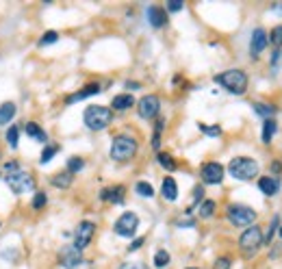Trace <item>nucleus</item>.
I'll return each instance as SVG.
<instances>
[{
    "instance_id": "1",
    "label": "nucleus",
    "mask_w": 282,
    "mask_h": 269,
    "mask_svg": "<svg viewBox=\"0 0 282 269\" xmlns=\"http://www.w3.org/2000/svg\"><path fill=\"white\" fill-rule=\"evenodd\" d=\"M213 80L232 96H243L245 91H248V85H250L248 74H245L243 70H239V68H230V70H224L220 74H215Z\"/></svg>"
},
{
    "instance_id": "2",
    "label": "nucleus",
    "mask_w": 282,
    "mask_h": 269,
    "mask_svg": "<svg viewBox=\"0 0 282 269\" xmlns=\"http://www.w3.org/2000/svg\"><path fill=\"white\" fill-rule=\"evenodd\" d=\"M83 122L89 131L100 133L113 124V111L111 107H102V105H89L83 113Z\"/></svg>"
},
{
    "instance_id": "3",
    "label": "nucleus",
    "mask_w": 282,
    "mask_h": 269,
    "mask_svg": "<svg viewBox=\"0 0 282 269\" xmlns=\"http://www.w3.org/2000/svg\"><path fill=\"white\" fill-rule=\"evenodd\" d=\"M139 150V141L131 135H115L111 141V150H109V156L115 163H126L135 159V154Z\"/></svg>"
},
{
    "instance_id": "4",
    "label": "nucleus",
    "mask_w": 282,
    "mask_h": 269,
    "mask_svg": "<svg viewBox=\"0 0 282 269\" xmlns=\"http://www.w3.org/2000/svg\"><path fill=\"white\" fill-rule=\"evenodd\" d=\"M226 172H228L234 180L248 182V180H254L261 174V165H258V161L250 159V156H232Z\"/></svg>"
},
{
    "instance_id": "5",
    "label": "nucleus",
    "mask_w": 282,
    "mask_h": 269,
    "mask_svg": "<svg viewBox=\"0 0 282 269\" xmlns=\"http://www.w3.org/2000/svg\"><path fill=\"white\" fill-rule=\"evenodd\" d=\"M5 182L15 196H24L26 191H35V184H37L35 182V176L29 170H22V168L17 172L5 174Z\"/></svg>"
},
{
    "instance_id": "6",
    "label": "nucleus",
    "mask_w": 282,
    "mask_h": 269,
    "mask_svg": "<svg viewBox=\"0 0 282 269\" xmlns=\"http://www.w3.org/2000/svg\"><path fill=\"white\" fill-rule=\"evenodd\" d=\"M226 215H228V221L236 228H248V226H254L256 221L258 213L254 211L248 204H228L226 209Z\"/></svg>"
},
{
    "instance_id": "7",
    "label": "nucleus",
    "mask_w": 282,
    "mask_h": 269,
    "mask_svg": "<svg viewBox=\"0 0 282 269\" xmlns=\"http://www.w3.org/2000/svg\"><path fill=\"white\" fill-rule=\"evenodd\" d=\"M137 228H139V215H137V213H133V211H126V213H122V215L115 219L113 233L117 237L131 239V237L137 235Z\"/></svg>"
},
{
    "instance_id": "8",
    "label": "nucleus",
    "mask_w": 282,
    "mask_h": 269,
    "mask_svg": "<svg viewBox=\"0 0 282 269\" xmlns=\"http://www.w3.org/2000/svg\"><path fill=\"white\" fill-rule=\"evenodd\" d=\"M94 235H96V224H94V221H89V219L80 221V224L76 226V230H74V243H72V245L83 252V250H87L89 245H92Z\"/></svg>"
},
{
    "instance_id": "9",
    "label": "nucleus",
    "mask_w": 282,
    "mask_h": 269,
    "mask_svg": "<svg viewBox=\"0 0 282 269\" xmlns=\"http://www.w3.org/2000/svg\"><path fill=\"white\" fill-rule=\"evenodd\" d=\"M263 245V230L261 226H248L239 237V247L243 252H256Z\"/></svg>"
},
{
    "instance_id": "10",
    "label": "nucleus",
    "mask_w": 282,
    "mask_h": 269,
    "mask_svg": "<svg viewBox=\"0 0 282 269\" xmlns=\"http://www.w3.org/2000/svg\"><path fill=\"white\" fill-rule=\"evenodd\" d=\"M224 176H226L224 165L217 161H206V163H202V168H200V178H202L204 184H222Z\"/></svg>"
},
{
    "instance_id": "11",
    "label": "nucleus",
    "mask_w": 282,
    "mask_h": 269,
    "mask_svg": "<svg viewBox=\"0 0 282 269\" xmlns=\"http://www.w3.org/2000/svg\"><path fill=\"white\" fill-rule=\"evenodd\" d=\"M161 111V98L157 94H148L137 100V113L141 119H154Z\"/></svg>"
},
{
    "instance_id": "12",
    "label": "nucleus",
    "mask_w": 282,
    "mask_h": 269,
    "mask_svg": "<svg viewBox=\"0 0 282 269\" xmlns=\"http://www.w3.org/2000/svg\"><path fill=\"white\" fill-rule=\"evenodd\" d=\"M269 46V37H267V31L261 29V26H256V29L252 31L250 35V59L256 61L263 52H265V48Z\"/></svg>"
},
{
    "instance_id": "13",
    "label": "nucleus",
    "mask_w": 282,
    "mask_h": 269,
    "mask_svg": "<svg viewBox=\"0 0 282 269\" xmlns=\"http://www.w3.org/2000/svg\"><path fill=\"white\" fill-rule=\"evenodd\" d=\"M59 265L63 269H76L83 265V252L80 250H76L74 245H66V247H61L59 250Z\"/></svg>"
},
{
    "instance_id": "14",
    "label": "nucleus",
    "mask_w": 282,
    "mask_h": 269,
    "mask_svg": "<svg viewBox=\"0 0 282 269\" xmlns=\"http://www.w3.org/2000/svg\"><path fill=\"white\" fill-rule=\"evenodd\" d=\"M145 17H148V24L152 26V29H165L167 22H169L167 11L159 5H150L148 9H145Z\"/></svg>"
},
{
    "instance_id": "15",
    "label": "nucleus",
    "mask_w": 282,
    "mask_h": 269,
    "mask_svg": "<svg viewBox=\"0 0 282 269\" xmlns=\"http://www.w3.org/2000/svg\"><path fill=\"white\" fill-rule=\"evenodd\" d=\"M102 89H104V87L98 85V82H89V85H85L83 89H78V91H74L72 96H68V98H66V105L72 107L74 102H80V100H87V98H92V96H98Z\"/></svg>"
},
{
    "instance_id": "16",
    "label": "nucleus",
    "mask_w": 282,
    "mask_h": 269,
    "mask_svg": "<svg viewBox=\"0 0 282 269\" xmlns=\"http://www.w3.org/2000/svg\"><path fill=\"white\" fill-rule=\"evenodd\" d=\"M124 198H126L124 184H113V187H106L100 191V200L109 202V204H124Z\"/></svg>"
},
{
    "instance_id": "17",
    "label": "nucleus",
    "mask_w": 282,
    "mask_h": 269,
    "mask_svg": "<svg viewBox=\"0 0 282 269\" xmlns=\"http://www.w3.org/2000/svg\"><path fill=\"white\" fill-rule=\"evenodd\" d=\"M161 196H163V200H167V202H176L178 200V182L171 178V176H165V178H163Z\"/></svg>"
},
{
    "instance_id": "18",
    "label": "nucleus",
    "mask_w": 282,
    "mask_h": 269,
    "mask_svg": "<svg viewBox=\"0 0 282 269\" xmlns=\"http://www.w3.org/2000/svg\"><path fill=\"white\" fill-rule=\"evenodd\" d=\"M258 189L263 191V196H276V193L280 191V182L274 178V176H261L258 178Z\"/></svg>"
},
{
    "instance_id": "19",
    "label": "nucleus",
    "mask_w": 282,
    "mask_h": 269,
    "mask_svg": "<svg viewBox=\"0 0 282 269\" xmlns=\"http://www.w3.org/2000/svg\"><path fill=\"white\" fill-rule=\"evenodd\" d=\"M24 133L29 135L33 141H37V143H44L46 146L48 143V135H46V131L39 126V124H35V122H26L24 124Z\"/></svg>"
},
{
    "instance_id": "20",
    "label": "nucleus",
    "mask_w": 282,
    "mask_h": 269,
    "mask_svg": "<svg viewBox=\"0 0 282 269\" xmlns=\"http://www.w3.org/2000/svg\"><path fill=\"white\" fill-rule=\"evenodd\" d=\"M72 182H74V174H70L68 170L57 172V174L50 176V184H52V187H57V189H70Z\"/></svg>"
},
{
    "instance_id": "21",
    "label": "nucleus",
    "mask_w": 282,
    "mask_h": 269,
    "mask_svg": "<svg viewBox=\"0 0 282 269\" xmlns=\"http://www.w3.org/2000/svg\"><path fill=\"white\" fill-rule=\"evenodd\" d=\"M278 133V122H276V117H269L263 122V133H261V139H263V143L269 146L271 141H274V137Z\"/></svg>"
},
{
    "instance_id": "22",
    "label": "nucleus",
    "mask_w": 282,
    "mask_h": 269,
    "mask_svg": "<svg viewBox=\"0 0 282 269\" xmlns=\"http://www.w3.org/2000/svg\"><path fill=\"white\" fill-rule=\"evenodd\" d=\"M252 109H254V113L261 115L263 119H269V117L278 115V107L269 105V102H252Z\"/></svg>"
},
{
    "instance_id": "23",
    "label": "nucleus",
    "mask_w": 282,
    "mask_h": 269,
    "mask_svg": "<svg viewBox=\"0 0 282 269\" xmlns=\"http://www.w3.org/2000/svg\"><path fill=\"white\" fill-rule=\"evenodd\" d=\"M135 105H137V100H135L131 94H120L111 100V111H128Z\"/></svg>"
},
{
    "instance_id": "24",
    "label": "nucleus",
    "mask_w": 282,
    "mask_h": 269,
    "mask_svg": "<svg viewBox=\"0 0 282 269\" xmlns=\"http://www.w3.org/2000/svg\"><path fill=\"white\" fill-rule=\"evenodd\" d=\"M15 113H17L15 102H3L0 105V126H7L9 122H13Z\"/></svg>"
},
{
    "instance_id": "25",
    "label": "nucleus",
    "mask_w": 282,
    "mask_h": 269,
    "mask_svg": "<svg viewBox=\"0 0 282 269\" xmlns=\"http://www.w3.org/2000/svg\"><path fill=\"white\" fill-rule=\"evenodd\" d=\"M157 161H159V165L165 172H176L178 170V163H176V159L171 154H167V152H159L157 154Z\"/></svg>"
},
{
    "instance_id": "26",
    "label": "nucleus",
    "mask_w": 282,
    "mask_h": 269,
    "mask_svg": "<svg viewBox=\"0 0 282 269\" xmlns=\"http://www.w3.org/2000/svg\"><path fill=\"white\" fill-rule=\"evenodd\" d=\"M215 209H217V204H215V200H202L200 202V209H198V213H200V217L202 219H211L213 215H215Z\"/></svg>"
},
{
    "instance_id": "27",
    "label": "nucleus",
    "mask_w": 282,
    "mask_h": 269,
    "mask_svg": "<svg viewBox=\"0 0 282 269\" xmlns=\"http://www.w3.org/2000/svg\"><path fill=\"white\" fill-rule=\"evenodd\" d=\"M59 152V146L57 143H46L44 146V150L39 154V165H48L52 159H54V154Z\"/></svg>"
},
{
    "instance_id": "28",
    "label": "nucleus",
    "mask_w": 282,
    "mask_h": 269,
    "mask_svg": "<svg viewBox=\"0 0 282 269\" xmlns=\"http://www.w3.org/2000/svg\"><path fill=\"white\" fill-rule=\"evenodd\" d=\"M163 128H165V119L159 117L157 124H154V133H152V141H150V146L157 152H161V133H163Z\"/></svg>"
},
{
    "instance_id": "29",
    "label": "nucleus",
    "mask_w": 282,
    "mask_h": 269,
    "mask_svg": "<svg viewBox=\"0 0 282 269\" xmlns=\"http://www.w3.org/2000/svg\"><path fill=\"white\" fill-rule=\"evenodd\" d=\"M135 193H137V196L139 198H154V193H157V191H154V187H152V184L150 182H145V180H139L137 184H135Z\"/></svg>"
},
{
    "instance_id": "30",
    "label": "nucleus",
    "mask_w": 282,
    "mask_h": 269,
    "mask_svg": "<svg viewBox=\"0 0 282 269\" xmlns=\"http://www.w3.org/2000/svg\"><path fill=\"white\" fill-rule=\"evenodd\" d=\"M267 37H269V44L274 46V50H280L282 48V24L274 26V29L267 33Z\"/></svg>"
},
{
    "instance_id": "31",
    "label": "nucleus",
    "mask_w": 282,
    "mask_h": 269,
    "mask_svg": "<svg viewBox=\"0 0 282 269\" xmlns=\"http://www.w3.org/2000/svg\"><path fill=\"white\" fill-rule=\"evenodd\" d=\"M169 263H171V256H169L167 250H157V254H154V267L165 269Z\"/></svg>"
},
{
    "instance_id": "32",
    "label": "nucleus",
    "mask_w": 282,
    "mask_h": 269,
    "mask_svg": "<svg viewBox=\"0 0 282 269\" xmlns=\"http://www.w3.org/2000/svg\"><path fill=\"white\" fill-rule=\"evenodd\" d=\"M5 139H7L9 148H11V150H15V148H17V139H20V128H17L15 124H11V126L7 128V135H5Z\"/></svg>"
},
{
    "instance_id": "33",
    "label": "nucleus",
    "mask_w": 282,
    "mask_h": 269,
    "mask_svg": "<svg viewBox=\"0 0 282 269\" xmlns=\"http://www.w3.org/2000/svg\"><path fill=\"white\" fill-rule=\"evenodd\" d=\"M83 168H85V159H83V156H70V159H68V168L66 170L70 174H78Z\"/></svg>"
},
{
    "instance_id": "34",
    "label": "nucleus",
    "mask_w": 282,
    "mask_h": 269,
    "mask_svg": "<svg viewBox=\"0 0 282 269\" xmlns=\"http://www.w3.org/2000/svg\"><path fill=\"white\" fill-rule=\"evenodd\" d=\"M48 204V196H46V191H35V198H33V202H31V206H33V211H41L44 206Z\"/></svg>"
},
{
    "instance_id": "35",
    "label": "nucleus",
    "mask_w": 282,
    "mask_h": 269,
    "mask_svg": "<svg viewBox=\"0 0 282 269\" xmlns=\"http://www.w3.org/2000/svg\"><path fill=\"white\" fill-rule=\"evenodd\" d=\"M54 42H59V33H57V31H46V33L39 37L37 46H39V48H46V46H50V44H54Z\"/></svg>"
},
{
    "instance_id": "36",
    "label": "nucleus",
    "mask_w": 282,
    "mask_h": 269,
    "mask_svg": "<svg viewBox=\"0 0 282 269\" xmlns=\"http://www.w3.org/2000/svg\"><path fill=\"white\" fill-rule=\"evenodd\" d=\"M278 228H280V217H278V215H274V217H271V224H269V233H267V237H265V239H263V245L271 243V239H274V235L278 233Z\"/></svg>"
},
{
    "instance_id": "37",
    "label": "nucleus",
    "mask_w": 282,
    "mask_h": 269,
    "mask_svg": "<svg viewBox=\"0 0 282 269\" xmlns=\"http://www.w3.org/2000/svg\"><path fill=\"white\" fill-rule=\"evenodd\" d=\"M198 128H200V131H202L206 137H220V135H222V126H217V124H213V126L198 124Z\"/></svg>"
},
{
    "instance_id": "38",
    "label": "nucleus",
    "mask_w": 282,
    "mask_h": 269,
    "mask_svg": "<svg viewBox=\"0 0 282 269\" xmlns=\"http://www.w3.org/2000/svg\"><path fill=\"white\" fill-rule=\"evenodd\" d=\"M232 267V258L230 256H220L215 261V265H213V269H230Z\"/></svg>"
},
{
    "instance_id": "39",
    "label": "nucleus",
    "mask_w": 282,
    "mask_h": 269,
    "mask_svg": "<svg viewBox=\"0 0 282 269\" xmlns=\"http://www.w3.org/2000/svg\"><path fill=\"white\" fill-rule=\"evenodd\" d=\"M280 59H282V48H280V50H274V54H271V61H269L271 72H278V70H280Z\"/></svg>"
},
{
    "instance_id": "40",
    "label": "nucleus",
    "mask_w": 282,
    "mask_h": 269,
    "mask_svg": "<svg viewBox=\"0 0 282 269\" xmlns=\"http://www.w3.org/2000/svg\"><path fill=\"white\" fill-rule=\"evenodd\" d=\"M183 9H185V3H180V0H169L165 11L167 13H178V11H183Z\"/></svg>"
},
{
    "instance_id": "41",
    "label": "nucleus",
    "mask_w": 282,
    "mask_h": 269,
    "mask_svg": "<svg viewBox=\"0 0 282 269\" xmlns=\"http://www.w3.org/2000/svg\"><path fill=\"white\" fill-rule=\"evenodd\" d=\"M120 269H150V267L141 261H128V263H122Z\"/></svg>"
},
{
    "instance_id": "42",
    "label": "nucleus",
    "mask_w": 282,
    "mask_h": 269,
    "mask_svg": "<svg viewBox=\"0 0 282 269\" xmlns=\"http://www.w3.org/2000/svg\"><path fill=\"white\" fill-rule=\"evenodd\" d=\"M202 200H204V187H202V184H198V187L193 189V206H191V209H196V204H200Z\"/></svg>"
},
{
    "instance_id": "43",
    "label": "nucleus",
    "mask_w": 282,
    "mask_h": 269,
    "mask_svg": "<svg viewBox=\"0 0 282 269\" xmlns=\"http://www.w3.org/2000/svg\"><path fill=\"white\" fill-rule=\"evenodd\" d=\"M145 243V237H137V239H133V243L128 245V252H137L139 247H143Z\"/></svg>"
},
{
    "instance_id": "44",
    "label": "nucleus",
    "mask_w": 282,
    "mask_h": 269,
    "mask_svg": "<svg viewBox=\"0 0 282 269\" xmlns=\"http://www.w3.org/2000/svg\"><path fill=\"white\" fill-rule=\"evenodd\" d=\"M22 168V165L20 163H17V161H7L5 163V174H11V172H17V170H20Z\"/></svg>"
},
{
    "instance_id": "45",
    "label": "nucleus",
    "mask_w": 282,
    "mask_h": 269,
    "mask_svg": "<svg viewBox=\"0 0 282 269\" xmlns=\"http://www.w3.org/2000/svg\"><path fill=\"white\" fill-rule=\"evenodd\" d=\"M193 226H196L193 219H180L178 221V228H193Z\"/></svg>"
},
{
    "instance_id": "46",
    "label": "nucleus",
    "mask_w": 282,
    "mask_h": 269,
    "mask_svg": "<svg viewBox=\"0 0 282 269\" xmlns=\"http://www.w3.org/2000/svg\"><path fill=\"white\" fill-rule=\"evenodd\" d=\"M282 172V163L280 161H271V174H280Z\"/></svg>"
},
{
    "instance_id": "47",
    "label": "nucleus",
    "mask_w": 282,
    "mask_h": 269,
    "mask_svg": "<svg viewBox=\"0 0 282 269\" xmlns=\"http://www.w3.org/2000/svg\"><path fill=\"white\" fill-rule=\"evenodd\" d=\"M126 89L135 91V89H141V85H139V82H135V80H126Z\"/></svg>"
},
{
    "instance_id": "48",
    "label": "nucleus",
    "mask_w": 282,
    "mask_h": 269,
    "mask_svg": "<svg viewBox=\"0 0 282 269\" xmlns=\"http://www.w3.org/2000/svg\"><path fill=\"white\" fill-rule=\"evenodd\" d=\"M278 237H280V239H282V226H280V228H278Z\"/></svg>"
},
{
    "instance_id": "49",
    "label": "nucleus",
    "mask_w": 282,
    "mask_h": 269,
    "mask_svg": "<svg viewBox=\"0 0 282 269\" xmlns=\"http://www.w3.org/2000/svg\"><path fill=\"white\" fill-rule=\"evenodd\" d=\"M187 269H200V267H187Z\"/></svg>"
},
{
    "instance_id": "50",
    "label": "nucleus",
    "mask_w": 282,
    "mask_h": 269,
    "mask_svg": "<svg viewBox=\"0 0 282 269\" xmlns=\"http://www.w3.org/2000/svg\"><path fill=\"white\" fill-rule=\"evenodd\" d=\"M0 226H3V224H0Z\"/></svg>"
}]
</instances>
